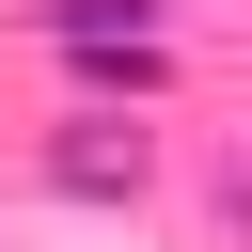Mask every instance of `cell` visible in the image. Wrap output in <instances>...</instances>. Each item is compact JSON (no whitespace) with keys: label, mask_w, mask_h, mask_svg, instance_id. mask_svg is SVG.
Returning <instances> with one entry per match:
<instances>
[{"label":"cell","mask_w":252,"mask_h":252,"mask_svg":"<svg viewBox=\"0 0 252 252\" xmlns=\"http://www.w3.org/2000/svg\"><path fill=\"white\" fill-rule=\"evenodd\" d=\"M142 16H158V0H63V32H79V47H110V32H142Z\"/></svg>","instance_id":"1"}]
</instances>
